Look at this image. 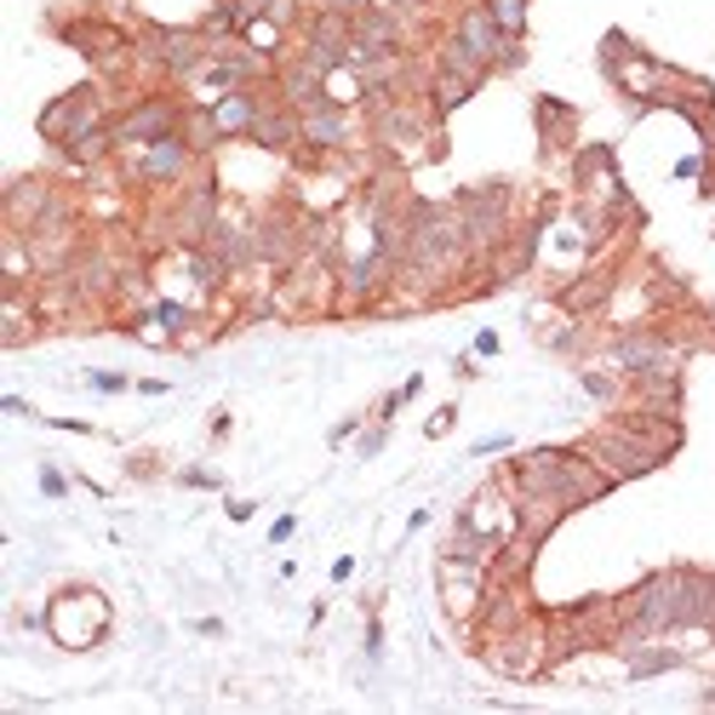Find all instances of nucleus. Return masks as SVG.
Wrapping results in <instances>:
<instances>
[{"instance_id": "f257e3e1", "label": "nucleus", "mask_w": 715, "mask_h": 715, "mask_svg": "<svg viewBox=\"0 0 715 715\" xmlns=\"http://www.w3.org/2000/svg\"><path fill=\"white\" fill-rule=\"evenodd\" d=\"M675 447H681V418L630 406V413H619L607 429H595L578 453L595 458L612 481H635V475H653L659 464H670Z\"/></svg>"}, {"instance_id": "f03ea898", "label": "nucleus", "mask_w": 715, "mask_h": 715, "mask_svg": "<svg viewBox=\"0 0 715 715\" xmlns=\"http://www.w3.org/2000/svg\"><path fill=\"white\" fill-rule=\"evenodd\" d=\"M504 481H509V493H516V498L556 504L561 516H572V509L595 504L612 487V475L595 458H584L578 447H532V453H521L516 464H509Z\"/></svg>"}, {"instance_id": "7ed1b4c3", "label": "nucleus", "mask_w": 715, "mask_h": 715, "mask_svg": "<svg viewBox=\"0 0 715 715\" xmlns=\"http://www.w3.org/2000/svg\"><path fill=\"white\" fill-rule=\"evenodd\" d=\"M200 166H207V155H200L184 132H173V138H160V144H144V149H126L121 155V178L132 189H184Z\"/></svg>"}, {"instance_id": "20e7f679", "label": "nucleus", "mask_w": 715, "mask_h": 715, "mask_svg": "<svg viewBox=\"0 0 715 715\" xmlns=\"http://www.w3.org/2000/svg\"><path fill=\"white\" fill-rule=\"evenodd\" d=\"M115 115H121V110H110V92L97 86V81H81V86H70V92H58L52 104L41 110V132H46V144L70 149L75 138H86V132L115 126Z\"/></svg>"}, {"instance_id": "39448f33", "label": "nucleus", "mask_w": 715, "mask_h": 715, "mask_svg": "<svg viewBox=\"0 0 715 715\" xmlns=\"http://www.w3.org/2000/svg\"><path fill=\"white\" fill-rule=\"evenodd\" d=\"M46 630H52L58 646L86 653V646H97V641H104V630H110V601L97 595V590H86V584L58 590L46 601Z\"/></svg>"}, {"instance_id": "423d86ee", "label": "nucleus", "mask_w": 715, "mask_h": 715, "mask_svg": "<svg viewBox=\"0 0 715 715\" xmlns=\"http://www.w3.org/2000/svg\"><path fill=\"white\" fill-rule=\"evenodd\" d=\"M184 115H189V104H184L178 92H138V97H132V104L115 115V144H121V155L184 132Z\"/></svg>"}, {"instance_id": "0eeeda50", "label": "nucleus", "mask_w": 715, "mask_h": 715, "mask_svg": "<svg viewBox=\"0 0 715 715\" xmlns=\"http://www.w3.org/2000/svg\"><path fill=\"white\" fill-rule=\"evenodd\" d=\"M607 366L619 372V379H630V384L635 379H664V372H681V350L664 332H624V338H612Z\"/></svg>"}, {"instance_id": "6e6552de", "label": "nucleus", "mask_w": 715, "mask_h": 715, "mask_svg": "<svg viewBox=\"0 0 715 715\" xmlns=\"http://www.w3.org/2000/svg\"><path fill=\"white\" fill-rule=\"evenodd\" d=\"M487 584H493L487 561L441 556V607H447L453 624H475V612H481V601H487Z\"/></svg>"}, {"instance_id": "1a4fd4ad", "label": "nucleus", "mask_w": 715, "mask_h": 715, "mask_svg": "<svg viewBox=\"0 0 715 715\" xmlns=\"http://www.w3.org/2000/svg\"><path fill=\"white\" fill-rule=\"evenodd\" d=\"M269 92H276V81H269ZM269 92L263 86H241V92H224V97H213V121H218V132H224V144H235V138H252V126H258V115H263V104H269Z\"/></svg>"}, {"instance_id": "9d476101", "label": "nucleus", "mask_w": 715, "mask_h": 715, "mask_svg": "<svg viewBox=\"0 0 715 715\" xmlns=\"http://www.w3.org/2000/svg\"><path fill=\"white\" fill-rule=\"evenodd\" d=\"M247 144H258L263 155H298V149H303V121H298V110L281 104V97L269 92V104H263V115H258V126H252Z\"/></svg>"}, {"instance_id": "9b49d317", "label": "nucleus", "mask_w": 715, "mask_h": 715, "mask_svg": "<svg viewBox=\"0 0 715 715\" xmlns=\"http://www.w3.org/2000/svg\"><path fill=\"white\" fill-rule=\"evenodd\" d=\"M607 298H612V269H590V276H578L556 303H561L567 315H590V310H601Z\"/></svg>"}, {"instance_id": "f8f14e48", "label": "nucleus", "mask_w": 715, "mask_h": 715, "mask_svg": "<svg viewBox=\"0 0 715 715\" xmlns=\"http://www.w3.org/2000/svg\"><path fill=\"white\" fill-rule=\"evenodd\" d=\"M149 321L166 332V338H184V332H195V321H200V303H178V298H155L149 303Z\"/></svg>"}, {"instance_id": "ddd939ff", "label": "nucleus", "mask_w": 715, "mask_h": 715, "mask_svg": "<svg viewBox=\"0 0 715 715\" xmlns=\"http://www.w3.org/2000/svg\"><path fill=\"white\" fill-rule=\"evenodd\" d=\"M287 35H292V29H287V23H276V18H252V23L241 29V41H247L252 52H263L269 63H276V58L287 52Z\"/></svg>"}, {"instance_id": "4468645a", "label": "nucleus", "mask_w": 715, "mask_h": 715, "mask_svg": "<svg viewBox=\"0 0 715 715\" xmlns=\"http://www.w3.org/2000/svg\"><path fill=\"white\" fill-rule=\"evenodd\" d=\"M572 121H578V115H572L567 104H556V97H538V126H543V144H550V149H556V144H572V132H578Z\"/></svg>"}, {"instance_id": "2eb2a0df", "label": "nucleus", "mask_w": 715, "mask_h": 715, "mask_svg": "<svg viewBox=\"0 0 715 715\" xmlns=\"http://www.w3.org/2000/svg\"><path fill=\"white\" fill-rule=\"evenodd\" d=\"M184 138L200 149V155H213L218 144H224V132H218V121H213V110H189L184 115Z\"/></svg>"}, {"instance_id": "dca6fc26", "label": "nucleus", "mask_w": 715, "mask_h": 715, "mask_svg": "<svg viewBox=\"0 0 715 715\" xmlns=\"http://www.w3.org/2000/svg\"><path fill=\"white\" fill-rule=\"evenodd\" d=\"M481 7L493 12V23L504 29V35H527V0H481Z\"/></svg>"}, {"instance_id": "f3484780", "label": "nucleus", "mask_w": 715, "mask_h": 715, "mask_svg": "<svg viewBox=\"0 0 715 715\" xmlns=\"http://www.w3.org/2000/svg\"><path fill=\"white\" fill-rule=\"evenodd\" d=\"M584 390L595 395V401H619V372H584Z\"/></svg>"}, {"instance_id": "a211bd4d", "label": "nucleus", "mask_w": 715, "mask_h": 715, "mask_svg": "<svg viewBox=\"0 0 715 715\" xmlns=\"http://www.w3.org/2000/svg\"><path fill=\"white\" fill-rule=\"evenodd\" d=\"M86 384H92V390H104V395H121L132 379H126V372H86Z\"/></svg>"}, {"instance_id": "6ab92c4d", "label": "nucleus", "mask_w": 715, "mask_h": 715, "mask_svg": "<svg viewBox=\"0 0 715 715\" xmlns=\"http://www.w3.org/2000/svg\"><path fill=\"white\" fill-rule=\"evenodd\" d=\"M321 7H327V12H338V18H350V23H355L361 12H372V7H379V0H321Z\"/></svg>"}, {"instance_id": "aec40b11", "label": "nucleus", "mask_w": 715, "mask_h": 715, "mask_svg": "<svg viewBox=\"0 0 715 715\" xmlns=\"http://www.w3.org/2000/svg\"><path fill=\"white\" fill-rule=\"evenodd\" d=\"M41 493H46V498H63V493H70V481H63L58 469H41Z\"/></svg>"}, {"instance_id": "412c9836", "label": "nucleus", "mask_w": 715, "mask_h": 715, "mask_svg": "<svg viewBox=\"0 0 715 715\" xmlns=\"http://www.w3.org/2000/svg\"><path fill=\"white\" fill-rule=\"evenodd\" d=\"M509 447H516V441H509V435H487L481 447H475V458H493V453H509Z\"/></svg>"}, {"instance_id": "4be33fe9", "label": "nucleus", "mask_w": 715, "mask_h": 715, "mask_svg": "<svg viewBox=\"0 0 715 715\" xmlns=\"http://www.w3.org/2000/svg\"><path fill=\"white\" fill-rule=\"evenodd\" d=\"M453 418H458V406H441V413L429 418V429H424V435H447V429H453Z\"/></svg>"}, {"instance_id": "5701e85b", "label": "nucleus", "mask_w": 715, "mask_h": 715, "mask_svg": "<svg viewBox=\"0 0 715 715\" xmlns=\"http://www.w3.org/2000/svg\"><path fill=\"white\" fill-rule=\"evenodd\" d=\"M178 481H184V487H218V475H213V469H184Z\"/></svg>"}, {"instance_id": "b1692460", "label": "nucleus", "mask_w": 715, "mask_h": 715, "mask_svg": "<svg viewBox=\"0 0 715 715\" xmlns=\"http://www.w3.org/2000/svg\"><path fill=\"white\" fill-rule=\"evenodd\" d=\"M292 532H298V521H292V516H281V521H276V527H269V543H287V538H292Z\"/></svg>"}, {"instance_id": "393cba45", "label": "nucleus", "mask_w": 715, "mask_h": 715, "mask_svg": "<svg viewBox=\"0 0 715 715\" xmlns=\"http://www.w3.org/2000/svg\"><path fill=\"white\" fill-rule=\"evenodd\" d=\"M475 355H498V332H475Z\"/></svg>"}, {"instance_id": "a878e982", "label": "nucleus", "mask_w": 715, "mask_h": 715, "mask_svg": "<svg viewBox=\"0 0 715 715\" xmlns=\"http://www.w3.org/2000/svg\"><path fill=\"white\" fill-rule=\"evenodd\" d=\"M350 572H355V561H350V556H338V561H332V584H344Z\"/></svg>"}]
</instances>
